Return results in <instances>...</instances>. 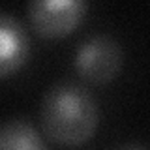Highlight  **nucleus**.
Listing matches in <instances>:
<instances>
[{
	"instance_id": "obj_4",
	"label": "nucleus",
	"mask_w": 150,
	"mask_h": 150,
	"mask_svg": "<svg viewBox=\"0 0 150 150\" xmlns=\"http://www.w3.org/2000/svg\"><path fill=\"white\" fill-rule=\"evenodd\" d=\"M30 54L28 32L21 21L8 11H0V79L17 71Z\"/></svg>"
},
{
	"instance_id": "obj_3",
	"label": "nucleus",
	"mask_w": 150,
	"mask_h": 150,
	"mask_svg": "<svg viewBox=\"0 0 150 150\" xmlns=\"http://www.w3.org/2000/svg\"><path fill=\"white\" fill-rule=\"evenodd\" d=\"M84 0H34L26 4V13L36 34L43 38L68 36L86 13Z\"/></svg>"
},
{
	"instance_id": "obj_2",
	"label": "nucleus",
	"mask_w": 150,
	"mask_h": 150,
	"mask_svg": "<svg viewBox=\"0 0 150 150\" xmlns=\"http://www.w3.org/2000/svg\"><path fill=\"white\" fill-rule=\"evenodd\" d=\"M124 64L122 43L111 34H92L79 43L73 66L79 77L92 84H105L118 75Z\"/></svg>"
},
{
	"instance_id": "obj_1",
	"label": "nucleus",
	"mask_w": 150,
	"mask_h": 150,
	"mask_svg": "<svg viewBox=\"0 0 150 150\" xmlns=\"http://www.w3.org/2000/svg\"><path fill=\"white\" fill-rule=\"evenodd\" d=\"M100 124V107L84 84L58 81L45 90L40 105L41 131L54 143L81 144Z\"/></svg>"
},
{
	"instance_id": "obj_6",
	"label": "nucleus",
	"mask_w": 150,
	"mask_h": 150,
	"mask_svg": "<svg viewBox=\"0 0 150 150\" xmlns=\"http://www.w3.org/2000/svg\"><path fill=\"white\" fill-rule=\"evenodd\" d=\"M116 150H150V148L144 146V144H139V143H128V144H122V146H118Z\"/></svg>"
},
{
	"instance_id": "obj_5",
	"label": "nucleus",
	"mask_w": 150,
	"mask_h": 150,
	"mask_svg": "<svg viewBox=\"0 0 150 150\" xmlns=\"http://www.w3.org/2000/svg\"><path fill=\"white\" fill-rule=\"evenodd\" d=\"M0 150H49V146L30 120L9 118L0 124Z\"/></svg>"
}]
</instances>
